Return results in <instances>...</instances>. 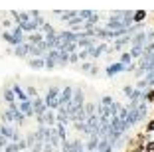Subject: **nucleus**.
Listing matches in <instances>:
<instances>
[{
    "label": "nucleus",
    "instance_id": "nucleus-1",
    "mask_svg": "<svg viewBox=\"0 0 154 152\" xmlns=\"http://www.w3.org/2000/svg\"><path fill=\"white\" fill-rule=\"evenodd\" d=\"M59 87L57 85H51V87H48V91H45V95H44V103H45V107L50 109V111H57V107H59Z\"/></svg>",
    "mask_w": 154,
    "mask_h": 152
},
{
    "label": "nucleus",
    "instance_id": "nucleus-2",
    "mask_svg": "<svg viewBox=\"0 0 154 152\" xmlns=\"http://www.w3.org/2000/svg\"><path fill=\"white\" fill-rule=\"evenodd\" d=\"M57 40L59 44H77V40H79V32H71V30H61L57 32Z\"/></svg>",
    "mask_w": 154,
    "mask_h": 152
},
{
    "label": "nucleus",
    "instance_id": "nucleus-3",
    "mask_svg": "<svg viewBox=\"0 0 154 152\" xmlns=\"http://www.w3.org/2000/svg\"><path fill=\"white\" fill-rule=\"evenodd\" d=\"M119 73H127V67L122 65V63H119V61H115V63H111V65L105 67V75L109 77V79L117 77Z\"/></svg>",
    "mask_w": 154,
    "mask_h": 152
},
{
    "label": "nucleus",
    "instance_id": "nucleus-4",
    "mask_svg": "<svg viewBox=\"0 0 154 152\" xmlns=\"http://www.w3.org/2000/svg\"><path fill=\"white\" fill-rule=\"evenodd\" d=\"M57 57H59V49H50V51L44 55L45 69H55V67H57Z\"/></svg>",
    "mask_w": 154,
    "mask_h": 152
},
{
    "label": "nucleus",
    "instance_id": "nucleus-5",
    "mask_svg": "<svg viewBox=\"0 0 154 152\" xmlns=\"http://www.w3.org/2000/svg\"><path fill=\"white\" fill-rule=\"evenodd\" d=\"M73 99V87L71 85H65L63 89L59 91V107H67Z\"/></svg>",
    "mask_w": 154,
    "mask_h": 152
},
{
    "label": "nucleus",
    "instance_id": "nucleus-6",
    "mask_svg": "<svg viewBox=\"0 0 154 152\" xmlns=\"http://www.w3.org/2000/svg\"><path fill=\"white\" fill-rule=\"evenodd\" d=\"M85 91L81 89V87H75L73 89V99H71V105L75 109H79V107H85Z\"/></svg>",
    "mask_w": 154,
    "mask_h": 152
},
{
    "label": "nucleus",
    "instance_id": "nucleus-7",
    "mask_svg": "<svg viewBox=\"0 0 154 152\" xmlns=\"http://www.w3.org/2000/svg\"><path fill=\"white\" fill-rule=\"evenodd\" d=\"M32 48H34V45H30L28 42H24V44L12 48L10 51H12V55H16V57H28V55H30V51H32Z\"/></svg>",
    "mask_w": 154,
    "mask_h": 152
},
{
    "label": "nucleus",
    "instance_id": "nucleus-8",
    "mask_svg": "<svg viewBox=\"0 0 154 152\" xmlns=\"http://www.w3.org/2000/svg\"><path fill=\"white\" fill-rule=\"evenodd\" d=\"M32 107H34V116H42L48 111V107H45V103H44V97H40V95L32 99Z\"/></svg>",
    "mask_w": 154,
    "mask_h": 152
},
{
    "label": "nucleus",
    "instance_id": "nucleus-9",
    "mask_svg": "<svg viewBox=\"0 0 154 152\" xmlns=\"http://www.w3.org/2000/svg\"><path fill=\"white\" fill-rule=\"evenodd\" d=\"M127 45H131V36H121V38H117V40H113V45H111V48H113V51H125V48H127Z\"/></svg>",
    "mask_w": 154,
    "mask_h": 152
},
{
    "label": "nucleus",
    "instance_id": "nucleus-10",
    "mask_svg": "<svg viewBox=\"0 0 154 152\" xmlns=\"http://www.w3.org/2000/svg\"><path fill=\"white\" fill-rule=\"evenodd\" d=\"M16 125H8V123H2V125H0V132H2V136H4L6 140H12L14 138V134H16Z\"/></svg>",
    "mask_w": 154,
    "mask_h": 152
},
{
    "label": "nucleus",
    "instance_id": "nucleus-11",
    "mask_svg": "<svg viewBox=\"0 0 154 152\" xmlns=\"http://www.w3.org/2000/svg\"><path fill=\"white\" fill-rule=\"evenodd\" d=\"M18 109H20V113H22L26 119H32V116H34L32 99H28V101H22V103H18Z\"/></svg>",
    "mask_w": 154,
    "mask_h": 152
},
{
    "label": "nucleus",
    "instance_id": "nucleus-12",
    "mask_svg": "<svg viewBox=\"0 0 154 152\" xmlns=\"http://www.w3.org/2000/svg\"><path fill=\"white\" fill-rule=\"evenodd\" d=\"M146 44H148V42H146V32H136V34L131 36V45H140V48H144Z\"/></svg>",
    "mask_w": 154,
    "mask_h": 152
},
{
    "label": "nucleus",
    "instance_id": "nucleus-13",
    "mask_svg": "<svg viewBox=\"0 0 154 152\" xmlns=\"http://www.w3.org/2000/svg\"><path fill=\"white\" fill-rule=\"evenodd\" d=\"M10 87H12V91H14V95H16V101H18V103H22V101H28V99H30L20 83H14V85H10Z\"/></svg>",
    "mask_w": 154,
    "mask_h": 152
},
{
    "label": "nucleus",
    "instance_id": "nucleus-14",
    "mask_svg": "<svg viewBox=\"0 0 154 152\" xmlns=\"http://www.w3.org/2000/svg\"><path fill=\"white\" fill-rule=\"evenodd\" d=\"M44 125L45 126H50V129H54L55 125H57V119H55V111H48L44 113Z\"/></svg>",
    "mask_w": 154,
    "mask_h": 152
},
{
    "label": "nucleus",
    "instance_id": "nucleus-15",
    "mask_svg": "<svg viewBox=\"0 0 154 152\" xmlns=\"http://www.w3.org/2000/svg\"><path fill=\"white\" fill-rule=\"evenodd\" d=\"M99 136H97V134H91L89 136V140H87L85 142V150L87 152H97V148H99Z\"/></svg>",
    "mask_w": 154,
    "mask_h": 152
},
{
    "label": "nucleus",
    "instance_id": "nucleus-16",
    "mask_svg": "<svg viewBox=\"0 0 154 152\" xmlns=\"http://www.w3.org/2000/svg\"><path fill=\"white\" fill-rule=\"evenodd\" d=\"M2 101H4L6 105L16 103V95H14L12 87H4V89H2Z\"/></svg>",
    "mask_w": 154,
    "mask_h": 152
},
{
    "label": "nucleus",
    "instance_id": "nucleus-17",
    "mask_svg": "<svg viewBox=\"0 0 154 152\" xmlns=\"http://www.w3.org/2000/svg\"><path fill=\"white\" fill-rule=\"evenodd\" d=\"M28 44H30V45L44 44V34H42V32H34V34H30V36H28Z\"/></svg>",
    "mask_w": 154,
    "mask_h": 152
},
{
    "label": "nucleus",
    "instance_id": "nucleus-18",
    "mask_svg": "<svg viewBox=\"0 0 154 152\" xmlns=\"http://www.w3.org/2000/svg\"><path fill=\"white\" fill-rule=\"evenodd\" d=\"M28 65L32 69H44L45 61H44V57H28Z\"/></svg>",
    "mask_w": 154,
    "mask_h": 152
},
{
    "label": "nucleus",
    "instance_id": "nucleus-19",
    "mask_svg": "<svg viewBox=\"0 0 154 152\" xmlns=\"http://www.w3.org/2000/svg\"><path fill=\"white\" fill-rule=\"evenodd\" d=\"M85 148V142L81 138H75V140H69V152H79Z\"/></svg>",
    "mask_w": 154,
    "mask_h": 152
},
{
    "label": "nucleus",
    "instance_id": "nucleus-20",
    "mask_svg": "<svg viewBox=\"0 0 154 152\" xmlns=\"http://www.w3.org/2000/svg\"><path fill=\"white\" fill-rule=\"evenodd\" d=\"M97 152H115V150H113V144H111L107 138H101V140H99V148H97Z\"/></svg>",
    "mask_w": 154,
    "mask_h": 152
},
{
    "label": "nucleus",
    "instance_id": "nucleus-21",
    "mask_svg": "<svg viewBox=\"0 0 154 152\" xmlns=\"http://www.w3.org/2000/svg\"><path fill=\"white\" fill-rule=\"evenodd\" d=\"M131 57L132 59H140L142 57V54H144V48H140V45H131Z\"/></svg>",
    "mask_w": 154,
    "mask_h": 152
},
{
    "label": "nucleus",
    "instance_id": "nucleus-22",
    "mask_svg": "<svg viewBox=\"0 0 154 152\" xmlns=\"http://www.w3.org/2000/svg\"><path fill=\"white\" fill-rule=\"evenodd\" d=\"M132 61H134V59L131 57V54H128V51H121V55H119V63H122V65L127 67V65H131Z\"/></svg>",
    "mask_w": 154,
    "mask_h": 152
},
{
    "label": "nucleus",
    "instance_id": "nucleus-23",
    "mask_svg": "<svg viewBox=\"0 0 154 152\" xmlns=\"http://www.w3.org/2000/svg\"><path fill=\"white\" fill-rule=\"evenodd\" d=\"M57 65H59V67H65V65H69V54H67V51H59Z\"/></svg>",
    "mask_w": 154,
    "mask_h": 152
},
{
    "label": "nucleus",
    "instance_id": "nucleus-24",
    "mask_svg": "<svg viewBox=\"0 0 154 152\" xmlns=\"http://www.w3.org/2000/svg\"><path fill=\"white\" fill-rule=\"evenodd\" d=\"M2 123H8V125H14V113L10 111V109H6V111L2 113Z\"/></svg>",
    "mask_w": 154,
    "mask_h": 152
},
{
    "label": "nucleus",
    "instance_id": "nucleus-25",
    "mask_svg": "<svg viewBox=\"0 0 154 152\" xmlns=\"http://www.w3.org/2000/svg\"><path fill=\"white\" fill-rule=\"evenodd\" d=\"M121 101H117V99H115L113 101V105H111L109 107V111H111V116H119V111H121Z\"/></svg>",
    "mask_w": 154,
    "mask_h": 152
},
{
    "label": "nucleus",
    "instance_id": "nucleus-26",
    "mask_svg": "<svg viewBox=\"0 0 154 152\" xmlns=\"http://www.w3.org/2000/svg\"><path fill=\"white\" fill-rule=\"evenodd\" d=\"M24 140H26V144H28V150H30V148H32L34 144L38 142V140H36V132H28L26 136H24Z\"/></svg>",
    "mask_w": 154,
    "mask_h": 152
},
{
    "label": "nucleus",
    "instance_id": "nucleus-27",
    "mask_svg": "<svg viewBox=\"0 0 154 152\" xmlns=\"http://www.w3.org/2000/svg\"><path fill=\"white\" fill-rule=\"evenodd\" d=\"M146 18V12L144 10H140V12H134V16H132V22L134 24H142V20Z\"/></svg>",
    "mask_w": 154,
    "mask_h": 152
},
{
    "label": "nucleus",
    "instance_id": "nucleus-28",
    "mask_svg": "<svg viewBox=\"0 0 154 152\" xmlns=\"http://www.w3.org/2000/svg\"><path fill=\"white\" fill-rule=\"evenodd\" d=\"M113 101H115V99L111 97V95H103V97H101V101H99V103L103 105V107H107V109H109L111 105H113Z\"/></svg>",
    "mask_w": 154,
    "mask_h": 152
},
{
    "label": "nucleus",
    "instance_id": "nucleus-29",
    "mask_svg": "<svg viewBox=\"0 0 154 152\" xmlns=\"http://www.w3.org/2000/svg\"><path fill=\"white\" fill-rule=\"evenodd\" d=\"M97 111V103H85V115L91 116V115H95Z\"/></svg>",
    "mask_w": 154,
    "mask_h": 152
},
{
    "label": "nucleus",
    "instance_id": "nucleus-30",
    "mask_svg": "<svg viewBox=\"0 0 154 152\" xmlns=\"http://www.w3.org/2000/svg\"><path fill=\"white\" fill-rule=\"evenodd\" d=\"M144 103H154V87L144 91Z\"/></svg>",
    "mask_w": 154,
    "mask_h": 152
},
{
    "label": "nucleus",
    "instance_id": "nucleus-31",
    "mask_svg": "<svg viewBox=\"0 0 154 152\" xmlns=\"http://www.w3.org/2000/svg\"><path fill=\"white\" fill-rule=\"evenodd\" d=\"M40 30H42V34H44V36H48V34H55V30H54V26H51V24H48V22H45V24H44V26H42V28H40Z\"/></svg>",
    "mask_w": 154,
    "mask_h": 152
},
{
    "label": "nucleus",
    "instance_id": "nucleus-32",
    "mask_svg": "<svg viewBox=\"0 0 154 152\" xmlns=\"http://www.w3.org/2000/svg\"><path fill=\"white\" fill-rule=\"evenodd\" d=\"M2 152H20V148H18V142H8L4 146V150Z\"/></svg>",
    "mask_w": 154,
    "mask_h": 152
},
{
    "label": "nucleus",
    "instance_id": "nucleus-33",
    "mask_svg": "<svg viewBox=\"0 0 154 152\" xmlns=\"http://www.w3.org/2000/svg\"><path fill=\"white\" fill-rule=\"evenodd\" d=\"M93 65H95L93 61H83V63H81V71H85V73H91Z\"/></svg>",
    "mask_w": 154,
    "mask_h": 152
},
{
    "label": "nucleus",
    "instance_id": "nucleus-34",
    "mask_svg": "<svg viewBox=\"0 0 154 152\" xmlns=\"http://www.w3.org/2000/svg\"><path fill=\"white\" fill-rule=\"evenodd\" d=\"M77 55H79V61H87L89 59V49H81V51H77Z\"/></svg>",
    "mask_w": 154,
    "mask_h": 152
},
{
    "label": "nucleus",
    "instance_id": "nucleus-35",
    "mask_svg": "<svg viewBox=\"0 0 154 152\" xmlns=\"http://www.w3.org/2000/svg\"><path fill=\"white\" fill-rule=\"evenodd\" d=\"M26 93H28V97H30V99L38 97V91H36V87H34V85H28V91H26Z\"/></svg>",
    "mask_w": 154,
    "mask_h": 152
},
{
    "label": "nucleus",
    "instance_id": "nucleus-36",
    "mask_svg": "<svg viewBox=\"0 0 154 152\" xmlns=\"http://www.w3.org/2000/svg\"><path fill=\"white\" fill-rule=\"evenodd\" d=\"M30 152H44V142H36L30 148Z\"/></svg>",
    "mask_w": 154,
    "mask_h": 152
},
{
    "label": "nucleus",
    "instance_id": "nucleus-37",
    "mask_svg": "<svg viewBox=\"0 0 154 152\" xmlns=\"http://www.w3.org/2000/svg\"><path fill=\"white\" fill-rule=\"evenodd\" d=\"M132 91H134V87H132V85H125V87H122V95H127V97H131Z\"/></svg>",
    "mask_w": 154,
    "mask_h": 152
},
{
    "label": "nucleus",
    "instance_id": "nucleus-38",
    "mask_svg": "<svg viewBox=\"0 0 154 152\" xmlns=\"http://www.w3.org/2000/svg\"><path fill=\"white\" fill-rule=\"evenodd\" d=\"M69 63H71V65H77V63H79V55L77 54H69Z\"/></svg>",
    "mask_w": 154,
    "mask_h": 152
},
{
    "label": "nucleus",
    "instance_id": "nucleus-39",
    "mask_svg": "<svg viewBox=\"0 0 154 152\" xmlns=\"http://www.w3.org/2000/svg\"><path fill=\"white\" fill-rule=\"evenodd\" d=\"M142 148H144L146 152H154V140H150V142H146V144H144Z\"/></svg>",
    "mask_w": 154,
    "mask_h": 152
},
{
    "label": "nucleus",
    "instance_id": "nucleus-40",
    "mask_svg": "<svg viewBox=\"0 0 154 152\" xmlns=\"http://www.w3.org/2000/svg\"><path fill=\"white\" fill-rule=\"evenodd\" d=\"M146 132H148V134H152V132H154V119L148 123V125H146Z\"/></svg>",
    "mask_w": 154,
    "mask_h": 152
},
{
    "label": "nucleus",
    "instance_id": "nucleus-41",
    "mask_svg": "<svg viewBox=\"0 0 154 152\" xmlns=\"http://www.w3.org/2000/svg\"><path fill=\"white\" fill-rule=\"evenodd\" d=\"M6 144H8V140H6L4 136H2V132H0V148H4Z\"/></svg>",
    "mask_w": 154,
    "mask_h": 152
},
{
    "label": "nucleus",
    "instance_id": "nucleus-42",
    "mask_svg": "<svg viewBox=\"0 0 154 152\" xmlns=\"http://www.w3.org/2000/svg\"><path fill=\"white\" fill-rule=\"evenodd\" d=\"M152 140H154V132H152Z\"/></svg>",
    "mask_w": 154,
    "mask_h": 152
}]
</instances>
